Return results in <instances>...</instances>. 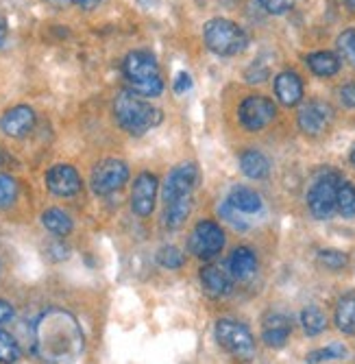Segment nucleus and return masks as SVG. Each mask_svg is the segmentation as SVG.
I'll return each instance as SVG.
<instances>
[{
	"label": "nucleus",
	"mask_w": 355,
	"mask_h": 364,
	"mask_svg": "<svg viewBox=\"0 0 355 364\" xmlns=\"http://www.w3.org/2000/svg\"><path fill=\"white\" fill-rule=\"evenodd\" d=\"M240 171L248 179H266L271 173V161L264 153L248 149L240 155Z\"/></svg>",
	"instance_id": "aec40b11"
},
{
	"label": "nucleus",
	"mask_w": 355,
	"mask_h": 364,
	"mask_svg": "<svg viewBox=\"0 0 355 364\" xmlns=\"http://www.w3.org/2000/svg\"><path fill=\"white\" fill-rule=\"evenodd\" d=\"M55 3H61V0H55Z\"/></svg>",
	"instance_id": "a18cd8bd"
},
{
	"label": "nucleus",
	"mask_w": 355,
	"mask_h": 364,
	"mask_svg": "<svg viewBox=\"0 0 355 364\" xmlns=\"http://www.w3.org/2000/svg\"><path fill=\"white\" fill-rule=\"evenodd\" d=\"M334 321H336V327L342 334H346V336L355 334V290L340 296Z\"/></svg>",
	"instance_id": "412c9836"
},
{
	"label": "nucleus",
	"mask_w": 355,
	"mask_h": 364,
	"mask_svg": "<svg viewBox=\"0 0 355 364\" xmlns=\"http://www.w3.org/2000/svg\"><path fill=\"white\" fill-rule=\"evenodd\" d=\"M349 355V349L340 343H334V345H327L322 349H316V351H310L307 353V362L310 364H318V362H327V360H342Z\"/></svg>",
	"instance_id": "cd10ccee"
},
{
	"label": "nucleus",
	"mask_w": 355,
	"mask_h": 364,
	"mask_svg": "<svg viewBox=\"0 0 355 364\" xmlns=\"http://www.w3.org/2000/svg\"><path fill=\"white\" fill-rule=\"evenodd\" d=\"M18 196V183L9 175H0V208H7L16 201Z\"/></svg>",
	"instance_id": "2f4dec72"
},
{
	"label": "nucleus",
	"mask_w": 355,
	"mask_h": 364,
	"mask_svg": "<svg viewBox=\"0 0 355 364\" xmlns=\"http://www.w3.org/2000/svg\"><path fill=\"white\" fill-rule=\"evenodd\" d=\"M20 355L22 351L18 341L9 332H5V329H0V364H16Z\"/></svg>",
	"instance_id": "bb28decb"
},
{
	"label": "nucleus",
	"mask_w": 355,
	"mask_h": 364,
	"mask_svg": "<svg viewBox=\"0 0 355 364\" xmlns=\"http://www.w3.org/2000/svg\"><path fill=\"white\" fill-rule=\"evenodd\" d=\"M351 164H353V166H355V149L351 151Z\"/></svg>",
	"instance_id": "79ce46f5"
},
{
	"label": "nucleus",
	"mask_w": 355,
	"mask_h": 364,
	"mask_svg": "<svg viewBox=\"0 0 355 364\" xmlns=\"http://www.w3.org/2000/svg\"><path fill=\"white\" fill-rule=\"evenodd\" d=\"M338 175L327 173L316 179V183L307 192V208L314 218L327 220L336 212V192H338Z\"/></svg>",
	"instance_id": "423d86ee"
},
{
	"label": "nucleus",
	"mask_w": 355,
	"mask_h": 364,
	"mask_svg": "<svg viewBox=\"0 0 355 364\" xmlns=\"http://www.w3.org/2000/svg\"><path fill=\"white\" fill-rule=\"evenodd\" d=\"M70 3H75L81 9H94L96 5H101L103 0H70Z\"/></svg>",
	"instance_id": "58836bf2"
},
{
	"label": "nucleus",
	"mask_w": 355,
	"mask_h": 364,
	"mask_svg": "<svg viewBox=\"0 0 355 364\" xmlns=\"http://www.w3.org/2000/svg\"><path fill=\"white\" fill-rule=\"evenodd\" d=\"M222 3H229L231 5V3H236V0H222Z\"/></svg>",
	"instance_id": "37998d69"
},
{
	"label": "nucleus",
	"mask_w": 355,
	"mask_h": 364,
	"mask_svg": "<svg viewBox=\"0 0 355 364\" xmlns=\"http://www.w3.org/2000/svg\"><path fill=\"white\" fill-rule=\"evenodd\" d=\"M190 212H192V196H183V198H177V201H170V203H166L164 225L168 229H179L187 220Z\"/></svg>",
	"instance_id": "5701e85b"
},
{
	"label": "nucleus",
	"mask_w": 355,
	"mask_h": 364,
	"mask_svg": "<svg viewBox=\"0 0 355 364\" xmlns=\"http://www.w3.org/2000/svg\"><path fill=\"white\" fill-rule=\"evenodd\" d=\"M275 116H277L275 103L271 98L260 96V94H253V96L244 98L238 109L240 124L246 131H262L264 127H268L275 120Z\"/></svg>",
	"instance_id": "6e6552de"
},
{
	"label": "nucleus",
	"mask_w": 355,
	"mask_h": 364,
	"mask_svg": "<svg viewBox=\"0 0 355 364\" xmlns=\"http://www.w3.org/2000/svg\"><path fill=\"white\" fill-rule=\"evenodd\" d=\"M338 50L342 55L344 61H349V65L355 68V28H346L338 36Z\"/></svg>",
	"instance_id": "c756f323"
},
{
	"label": "nucleus",
	"mask_w": 355,
	"mask_h": 364,
	"mask_svg": "<svg viewBox=\"0 0 355 364\" xmlns=\"http://www.w3.org/2000/svg\"><path fill=\"white\" fill-rule=\"evenodd\" d=\"M334 109L322 101H310L299 109V129L305 136H320L332 124Z\"/></svg>",
	"instance_id": "9b49d317"
},
{
	"label": "nucleus",
	"mask_w": 355,
	"mask_h": 364,
	"mask_svg": "<svg viewBox=\"0 0 355 364\" xmlns=\"http://www.w3.org/2000/svg\"><path fill=\"white\" fill-rule=\"evenodd\" d=\"M5 40H7V22L3 16H0V48H3Z\"/></svg>",
	"instance_id": "ea45409f"
},
{
	"label": "nucleus",
	"mask_w": 355,
	"mask_h": 364,
	"mask_svg": "<svg viewBox=\"0 0 355 364\" xmlns=\"http://www.w3.org/2000/svg\"><path fill=\"white\" fill-rule=\"evenodd\" d=\"M214 334L222 349H227L229 353H234L238 358H251L255 351V338L251 334V329L238 321L220 318L216 323Z\"/></svg>",
	"instance_id": "39448f33"
},
{
	"label": "nucleus",
	"mask_w": 355,
	"mask_h": 364,
	"mask_svg": "<svg viewBox=\"0 0 355 364\" xmlns=\"http://www.w3.org/2000/svg\"><path fill=\"white\" fill-rule=\"evenodd\" d=\"M318 262H320L325 269H329V271H342V269L346 267L349 257H346V253L336 251V249H322V251L318 253Z\"/></svg>",
	"instance_id": "7c9ffc66"
},
{
	"label": "nucleus",
	"mask_w": 355,
	"mask_h": 364,
	"mask_svg": "<svg viewBox=\"0 0 355 364\" xmlns=\"http://www.w3.org/2000/svg\"><path fill=\"white\" fill-rule=\"evenodd\" d=\"M201 284L203 290L214 299H220V296H227L231 292V275L224 273L220 267H205L201 271Z\"/></svg>",
	"instance_id": "f3484780"
},
{
	"label": "nucleus",
	"mask_w": 355,
	"mask_h": 364,
	"mask_svg": "<svg viewBox=\"0 0 355 364\" xmlns=\"http://www.w3.org/2000/svg\"><path fill=\"white\" fill-rule=\"evenodd\" d=\"M257 3L271 16H283L295 7L297 0H257Z\"/></svg>",
	"instance_id": "473e14b6"
},
{
	"label": "nucleus",
	"mask_w": 355,
	"mask_h": 364,
	"mask_svg": "<svg viewBox=\"0 0 355 364\" xmlns=\"http://www.w3.org/2000/svg\"><path fill=\"white\" fill-rule=\"evenodd\" d=\"M275 94L279 103L285 107H295L303 98V81L295 70H283L275 79Z\"/></svg>",
	"instance_id": "2eb2a0df"
},
{
	"label": "nucleus",
	"mask_w": 355,
	"mask_h": 364,
	"mask_svg": "<svg viewBox=\"0 0 355 364\" xmlns=\"http://www.w3.org/2000/svg\"><path fill=\"white\" fill-rule=\"evenodd\" d=\"M157 262H159V267H164L168 271H177V269L183 267V253L177 247H173V245L161 247L157 251Z\"/></svg>",
	"instance_id": "c85d7f7f"
},
{
	"label": "nucleus",
	"mask_w": 355,
	"mask_h": 364,
	"mask_svg": "<svg viewBox=\"0 0 355 364\" xmlns=\"http://www.w3.org/2000/svg\"><path fill=\"white\" fill-rule=\"evenodd\" d=\"M290 334H293V325H290V318L281 312H273L264 318L262 325V341L273 347L279 349L288 343Z\"/></svg>",
	"instance_id": "dca6fc26"
},
{
	"label": "nucleus",
	"mask_w": 355,
	"mask_h": 364,
	"mask_svg": "<svg viewBox=\"0 0 355 364\" xmlns=\"http://www.w3.org/2000/svg\"><path fill=\"white\" fill-rule=\"evenodd\" d=\"M305 63H307V68L316 77H334L340 70V59H338V55H334L329 50H318V53L307 55Z\"/></svg>",
	"instance_id": "4be33fe9"
},
{
	"label": "nucleus",
	"mask_w": 355,
	"mask_h": 364,
	"mask_svg": "<svg viewBox=\"0 0 355 364\" xmlns=\"http://www.w3.org/2000/svg\"><path fill=\"white\" fill-rule=\"evenodd\" d=\"M126 179H129V166H126V164L122 159L109 157V159H103V161L96 164L94 171H92L89 183H92V190L96 194L109 196V194L118 192L126 183Z\"/></svg>",
	"instance_id": "0eeeda50"
},
{
	"label": "nucleus",
	"mask_w": 355,
	"mask_h": 364,
	"mask_svg": "<svg viewBox=\"0 0 355 364\" xmlns=\"http://www.w3.org/2000/svg\"><path fill=\"white\" fill-rule=\"evenodd\" d=\"M227 203L238 210L240 214H255L262 210V196L257 194L253 188H246V186H236L231 192H229V198Z\"/></svg>",
	"instance_id": "6ab92c4d"
},
{
	"label": "nucleus",
	"mask_w": 355,
	"mask_h": 364,
	"mask_svg": "<svg viewBox=\"0 0 355 364\" xmlns=\"http://www.w3.org/2000/svg\"><path fill=\"white\" fill-rule=\"evenodd\" d=\"M0 164H3V155H0Z\"/></svg>",
	"instance_id": "c03bdc74"
},
{
	"label": "nucleus",
	"mask_w": 355,
	"mask_h": 364,
	"mask_svg": "<svg viewBox=\"0 0 355 364\" xmlns=\"http://www.w3.org/2000/svg\"><path fill=\"white\" fill-rule=\"evenodd\" d=\"M342 3H344L349 9H353V11H355V0H342Z\"/></svg>",
	"instance_id": "a19ab883"
},
{
	"label": "nucleus",
	"mask_w": 355,
	"mask_h": 364,
	"mask_svg": "<svg viewBox=\"0 0 355 364\" xmlns=\"http://www.w3.org/2000/svg\"><path fill=\"white\" fill-rule=\"evenodd\" d=\"M122 75L129 83V92L144 98H155L164 92V79H161L159 65L155 57L146 50L129 53L122 61Z\"/></svg>",
	"instance_id": "f03ea898"
},
{
	"label": "nucleus",
	"mask_w": 355,
	"mask_h": 364,
	"mask_svg": "<svg viewBox=\"0 0 355 364\" xmlns=\"http://www.w3.org/2000/svg\"><path fill=\"white\" fill-rule=\"evenodd\" d=\"M190 87H192V77L187 73H179L177 79H175V92L177 94H185Z\"/></svg>",
	"instance_id": "e433bc0d"
},
{
	"label": "nucleus",
	"mask_w": 355,
	"mask_h": 364,
	"mask_svg": "<svg viewBox=\"0 0 355 364\" xmlns=\"http://www.w3.org/2000/svg\"><path fill=\"white\" fill-rule=\"evenodd\" d=\"M301 327H303V332L307 336H318L325 332V327H327V316L322 314L320 308L316 306H307L303 312H301Z\"/></svg>",
	"instance_id": "393cba45"
},
{
	"label": "nucleus",
	"mask_w": 355,
	"mask_h": 364,
	"mask_svg": "<svg viewBox=\"0 0 355 364\" xmlns=\"http://www.w3.org/2000/svg\"><path fill=\"white\" fill-rule=\"evenodd\" d=\"M118 124L133 136H142L161 122V112L133 92H120L114 103Z\"/></svg>",
	"instance_id": "7ed1b4c3"
},
{
	"label": "nucleus",
	"mask_w": 355,
	"mask_h": 364,
	"mask_svg": "<svg viewBox=\"0 0 355 364\" xmlns=\"http://www.w3.org/2000/svg\"><path fill=\"white\" fill-rule=\"evenodd\" d=\"M36 127V112L28 105H18L5 112V116L0 118V129L9 138H24L31 134V129Z\"/></svg>",
	"instance_id": "4468645a"
},
{
	"label": "nucleus",
	"mask_w": 355,
	"mask_h": 364,
	"mask_svg": "<svg viewBox=\"0 0 355 364\" xmlns=\"http://www.w3.org/2000/svg\"><path fill=\"white\" fill-rule=\"evenodd\" d=\"M336 210L351 218L355 216V183L351 181H340L338 183V192H336Z\"/></svg>",
	"instance_id": "a878e982"
},
{
	"label": "nucleus",
	"mask_w": 355,
	"mask_h": 364,
	"mask_svg": "<svg viewBox=\"0 0 355 364\" xmlns=\"http://www.w3.org/2000/svg\"><path fill=\"white\" fill-rule=\"evenodd\" d=\"M224 247V231L214 220H201L190 236V251L201 259L216 257Z\"/></svg>",
	"instance_id": "1a4fd4ad"
},
{
	"label": "nucleus",
	"mask_w": 355,
	"mask_h": 364,
	"mask_svg": "<svg viewBox=\"0 0 355 364\" xmlns=\"http://www.w3.org/2000/svg\"><path fill=\"white\" fill-rule=\"evenodd\" d=\"M199 179H201V173L197 168V164H192V161L179 164L177 168L170 171V175L164 181V190H161V194H164V201L170 203V201H177V198L192 196Z\"/></svg>",
	"instance_id": "9d476101"
},
{
	"label": "nucleus",
	"mask_w": 355,
	"mask_h": 364,
	"mask_svg": "<svg viewBox=\"0 0 355 364\" xmlns=\"http://www.w3.org/2000/svg\"><path fill=\"white\" fill-rule=\"evenodd\" d=\"M159 181L151 173H142L133 181V192H131V210L138 216H151L155 210V198H157Z\"/></svg>",
	"instance_id": "f8f14e48"
},
{
	"label": "nucleus",
	"mask_w": 355,
	"mask_h": 364,
	"mask_svg": "<svg viewBox=\"0 0 355 364\" xmlns=\"http://www.w3.org/2000/svg\"><path fill=\"white\" fill-rule=\"evenodd\" d=\"M220 216L227 220V223H231L236 229H246L248 227V223L240 216V212L238 210H234L227 201H224L222 205H220Z\"/></svg>",
	"instance_id": "72a5a7b5"
},
{
	"label": "nucleus",
	"mask_w": 355,
	"mask_h": 364,
	"mask_svg": "<svg viewBox=\"0 0 355 364\" xmlns=\"http://www.w3.org/2000/svg\"><path fill=\"white\" fill-rule=\"evenodd\" d=\"M13 314H16L13 306H11L9 301H3V299H0V325L9 323V321L13 318Z\"/></svg>",
	"instance_id": "4c0bfd02"
},
{
	"label": "nucleus",
	"mask_w": 355,
	"mask_h": 364,
	"mask_svg": "<svg viewBox=\"0 0 355 364\" xmlns=\"http://www.w3.org/2000/svg\"><path fill=\"white\" fill-rule=\"evenodd\" d=\"M257 273V255L248 247H238L229 257V275L234 279L246 282Z\"/></svg>",
	"instance_id": "a211bd4d"
},
{
	"label": "nucleus",
	"mask_w": 355,
	"mask_h": 364,
	"mask_svg": "<svg viewBox=\"0 0 355 364\" xmlns=\"http://www.w3.org/2000/svg\"><path fill=\"white\" fill-rule=\"evenodd\" d=\"M46 188L55 196H75L81 190V177L70 164H55L46 173Z\"/></svg>",
	"instance_id": "ddd939ff"
},
{
	"label": "nucleus",
	"mask_w": 355,
	"mask_h": 364,
	"mask_svg": "<svg viewBox=\"0 0 355 364\" xmlns=\"http://www.w3.org/2000/svg\"><path fill=\"white\" fill-rule=\"evenodd\" d=\"M205 44L212 53L220 57H234L246 50L248 46V36L242 26L227 18H214L205 24L203 28Z\"/></svg>",
	"instance_id": "20e7f679"
},
{
	"label": "nucleus",
	"mask_w": 355,
	"mask_h": 364,
	"mask_svg": "<svg viewBox=\"0 0 355 364\" xmlns=\"http://www.w3.org/2000/svg\"><path fill=\"white\" fill-rule=\"evenodd\" d=\"M42 223H44V227L50 231V234H55L59 238L68 236L70 231H72V218L66 212H63V210H59V208L46 210L42 214Z\"/></svg>",
	"instance_id": "b1692460"
},
{
	"label": "nucleus",
	"mask_w": 355,
	"mask_h": 364,
	"mask_svg": "<svg viewBox=\"0 0 355 364\" xmlns=\"http://www.w3.org/2000/svg\"><path fill=\"white\" fill-rule=\"evenodd\" d=\"M266 77H268V68H266V65L262 68L257 61L246 70V81L248 83H262V81H266Z\"/></svg>",
	"instance_id": "f704fd0d"
},
{
	"label": "nucleus",
	"mask_w": 355,
	"mask_h": 364,
	"mask_svg": "<svg viewBox=\"0 0 355 364\" xmlns=\"http://www.w3.org/2000/svg\"><path fill=\"white\" fill-rule=\"evenodd\" d=\"M338 94H340L342 105H346V107L355 109V83H346V85H342Z\"/></svg>",
	"instance_id": "c9c22d12"
},
{
	"label": "nucleus",
	"mask_w": 355,
	"mask_h": 364,
	"mask_svg": "<svg viewBox=\"0 0 355 364\" xmlns=\"http://www.w3.org/2000/svg\"><path fill=\"white\" fill-rule=\"evenodd\" d=\"M85 349V334L75 314L61 308L42 312L33 325V351L46 364H77Z\"/></svg>",
	"instance_id": "f257e3e1"
}]
</instances>
